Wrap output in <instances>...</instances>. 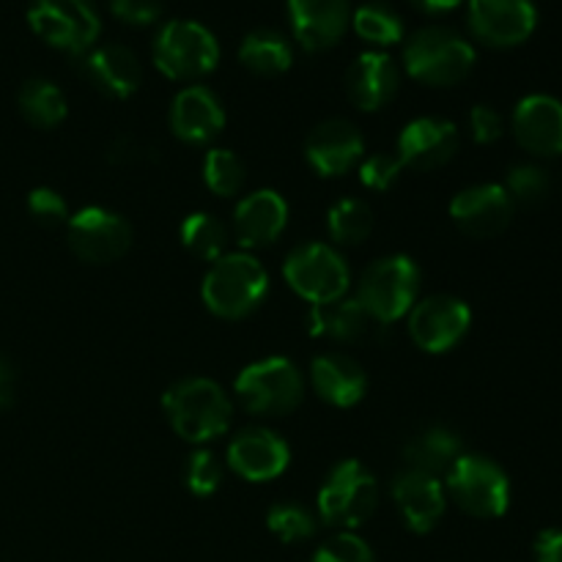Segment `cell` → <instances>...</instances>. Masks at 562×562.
<instances>
[{
	"label": "cell",
	"instance_id": "obj_42",
	"mask_svg": "<svg viewBox=\"0 0 562 562\" xmlns=\"http://www.w3.org/2000/svg\"><path fill=\"white\" fill-rule=\"evenodd\" d=\"M151 157H154V148L137 140L135 135H121L119 140H113V146H110V151H108V159L113 165L148 162Z\"/></svg>",
	"mask_w": 562,
	"mask_h": 562
},
{
	"label": "cell",
	"instance_id": "obj_41",
	"mask_svg": "<svg viewBox=\"0 0 562 562\" xmlns=\"http://www.w3.org/2000/svg\"><path fill=\"white\" fill-rule=\"evenodd\" d=\"M470 132L477 143L488 146V143L503 137V115L488 104H475L470 110Z\"/></svg>",
	"mask_w": 562,
	"mask_h": 562
},
{
	"label": "cell",
	"instance_id": "obj_14",
	"mask_svg": "<svg viewBox=\"0 0 562 562\" xmlns=\"http://www.w3.org/2000/svg\"><path fill=\"white\" fill-rule=\"evenodd\" d=\"M362 154H366V143H362L360 130L344 119L322 121L305 143L307 165L324 179H338L349 173L355 165L362 162Z\"/></svg>",
	"mask_w": 562,
	"mask_h": 562
},
{
	"label": "cell",
	"instance_id": "obj_18",
	"mask_svg": "<svg viewBox=\"0 0 562 562\" xmlns=\"http://www.w3.org/2000/svg\"><path fill=\"white\" fill-rule=\"evenodd\" d=\"M393 499L401 519L412 532H431L448 508V492L437 475L404 470L393 481Z\"/></svg>",
	"mask_w": 562,
	"mask_h": 562
},
{
	"label": "cell",
	"instance_id": "obj_44",
	"mask_svg": "<svg viewBox=\"0 0 562 562\" xmlns=\"http://www.w3.org/2000/svg\"><path fill=\"white\" fill-rule=\"evenodd\" d=\"M14 384H16V373L14 366L5 355H0V412L9 409L14 404Z\"/></svg>",
	"mask_w": 562,
	"mask_h": 562
},
{
	"label": "cell",
	"instance_id": "obj_19",
	"mask_svg": "<svg viewBox=\"0 0 562 562\" xmlns=\"http://www.w3.org/2000/svg\"><path fill=\"white\" fill-rule=\"evenodd\" d=\"M294 38L311 53L329 49L344 38L351 22L349 0H289Z\"/></svg>",
	"mask_w": 562,
	"mask_h": 562
},
{
	"label": "cell",
	"instance_id": "obj_45",
	"mask_svg": "<svg viewBox=\"0 0 562 562\" xmlns=\"http://www.w3.org/2000/svg\"><path fill=\"white\" fill-rule=\"evenodd\" d=\"M412 3H415L417 9L428 11V14H445V11L456 9V5H461L464 0H412Z\"/></svg>",
	"mask_w": 562,
	"mask_h": 562
},
{
	"label": "cell",
	"instance_id": "obj_9",
	"mask_svg": "<svg viewBox=\"0 0 562 562\" xmlns=\"http://www.w3.org/2000/svg\"><path fill=\"white\" fill-rule=\"evenodd\" d=\"M27 22L49 47L82 55L97 44L102 20L93 0H31Z\"/></svg>",
	"mask_w": 562,
	"mask_h": 562
},
{
	"label": "cell",
	"instance_id": "obj_22",
	"mask_svg": "<svg viewBox=\"0 0 562 562\" xmlns=\"http://www.w3.org/2000/svg\"><path fill=\"white\" fill-rule=\"evenodd\" d=\"M307 329L313 338L338 340V344H368V340L379 338L384 324H379L357 296H340V300L324 302V305H313L307 313Z\"/></svg>",
	"mask_w": 562,
	"mask_h": 562
},
{
	"label": "cell",
	"instance_id": "obj_37",
	"mask_svg": "<svg viewBox=\"0 0 562 562\" xmlns=\"http://www.w3.org/2000/svg\"><path fill=\"white\" fill-rule=\"evenodd\" d=\"M313 562H376L371 547L355 532H338L313 554Z\"/></svg>",
	"mask_w": 562,
	"mask_h": 562
},
{
	"label": "cell",
	"instance_id": "obj_7",
	"mask_svg": "<svg viewBox=\"0 0 562 562\" xmlns=\"http://www.w3.org/2000/svg\"><path fill=\"white\" fill-rule=\"evenodd\" d=\"M420 269L409 256H387L366 269L357 300L379 324H393L417 305Z\"/></svg>",
	"mask_w": 562,
	"mask_h": 562
},
{
	"label": "cell",
	"instance_id": "obj_23",
	"mask_svg": "<svg viewBox=\"0 0 562 562\" xmlns=\"http://www.w3.org/2000/svg\"><path fill=\"white\" fill-rule=\"evenodd\" d=\"M514 135L530 154L560 157L562 154V102L547 93H532L514 113Z\"/></svg>",
	"mask_w": 562,
	"mask_h": 562
},
{
	"label": "cell",
	"instance_id": "obj_27",
	"mask_svg": "<svg viewBox=\"0 0 562 562\" xmlns=\"http://www.w3.org/2000/svg\"><path fill=\"white\" fill-rule=\"evenodd\" d=\"M461 453H464V448H461L459 434L445 426H431L423 428L420 434H415L406 442L404 461L406 470H417L439 477L461 459Z\"/></svg>",
	"mask_w": 562,
	"mask_h": 562
},
{
	"label": "cell",
	"instance_id": "obj_13",
	"mask_svg": "<svg viewBox=\"0 0 562 562\" xmlns=\"http://www.w3.org/2000/svg\"><path fill=\"white\" fill-rule=\"evenodd\" d=\"M470 31L488 47H516L538 25L532 0H467Z\"/></svg>",
	"mask_w": 562,
	"mask_h": 562
},
{
	"label": "cell",
	"instance_id": "obj_3",
	"mask_svg": "<svg viewBox=\"0 0 562 562\" xmlns=\"http://www.w3.org/2000/svg\"><path fill=\"white\" fill-rule=\"evenodd\" d=\"M404 66L417 82L437 88L456 86L475 66V47L450 27L428 25L412 33L404 44Z\"/></svg>",
	"mask_w": 562,
	"mask_h": 562
},
{
	"label": "cell",
	"instance_id": "obj_4",
	"mask_svg": "<svg viewBox=\"0 0 562 562\" xmlns=\"http://www.w3.org/2000/svg\"><path fill=\"white\" fill-rule=\"evenodd\" d=\"M151 58L170 80L192 82L217 69L220 42L203 22L170 20L154 36Z\"/></svg>",
	"mask_w": 562,
	"mask_h": 562
},
{
	"label": "cell",
	"instance_id": "obj_31",
	"mask_svg": "<svg viewBox=\"0 0 562 562\" xmlns=\"http://www.w3.org/2000/svg\"><path fill=\"white\" fill-rule=\"evenodd\" d=\"M179 236L187 252H192V256L201 258V261L212 263L225 256V245H228V231H225V225L209 212L187 214L184 223H181Z\"/></svg>",
	"mask_w": 562,
	"mask_h": 562
},
{
	"label": "cell",
	"instance_id": "obj_11",
	"mask_svg": "<svg viewBox=\"0 0 562 562\" xmlns=\"http://www.w3.org/2000/svg\"><path fill=\"white\" fill-rule=\"evenodd\" d=\"M66 241L80 261L113 263L130 250L132 225L113 209L86 206L66 223Z\"/></svg>",
	"mask_w": 562,
	"mask_h": 562
},
{
	"label": "cell",
	"instance_id": "obj_2",
	"mask_svg": "<svg viewBox=\"0 0 562 562\" xmlns=\"http://www.w3.org/2000/svg\"><path fill=\"white\" fill-rule=\"evenodd\" d=\"M269 291V274L250 252H225L212 263L201 285L203 305L220 318H245Z\"/></svg>",
	"mask_w": 562,
	"mask_h": 562
},
{
	"label": "cell",
	"instance_id": "obj_29",
	"mask_svg": "<svg viewBox=\"0 0 562 562\" xmlns=\"http://www.w3.org/2000/svg\"><path fill=\"white\" fill-rule=\"evenodd\" d=\"M16 104H20V113L25 115L27 124L38 126V130H53L66 119L64 91L44 77H31V80L22 82Z\"/></svg>",
	"mask_w": 562,
	"mask_h": 562
},
{
	"label": "cell",
	"instance_id": "obj_10",
	"mask_svg": "<svg viewBox=\"0 0 562 562\" xmlns=\"http://www.w3.org/2000/svg\"><path fill=\"white\" fill-rule=\"evenodd\" d=\"M283 274L291 291L311 302V305L340 300V296H346L351 283L344 256L335 247L322 245V241H307V245L291 250L289 258H285Z\"/></svg>",
	"mask_w": 562,
	"mask_h": 562
},
{
	"label": "cell",
	"instance_id": "obj_28",
	"mask_svg": "<svg viewBox=\"0 0 562 562\" xmlns=\"http://www.w3.org/2000/svg\"><path fill=\"white\" fill-rule=\"evenodd\" d=\"M239 60L245 69L261 77H278L291 69L294 64V49L283 33L272 27H256L247 33L239 44Z\"/></svg>",
	"mask_w": 562,
	"mask_h": 562
},
{
	"label": "cell",
	"instance_id": "obj_15",
	"mask_svg": "<svg viewBox=\"0 0 562 562\" xmlns=\"http://www.w3.org/2000/svg\"><path fill=\"white\" fill-rule=\"evenodd\" d=\"M228 464L245 481L267 483L289 470L291 448L269 428H245L228 445Z\"/></svg>",
	"mask_w": 562,
	"mask_h": 562
},
{
	"label": "cell",
	"instance_id": "obj_17",
	"mask_svg": "<svg viewBox=\"0 0 562 562\" xmlns=\"http://www.w3.org/2000/svg\"><path fill=\"white\" fill-rule=\"evenodd\" d=\"M450 217L475 239H488V236L503 234L514 217V201L499 184H475L461 190L450 201Z\"/></svg>",
	"mask_w": 562,
	"mask_h": 562
},
{
	"label": "cell",
	"instance_id": "obj_36",
	"mask_svg": "<svg viewBox=\"0 0 562 562\" xmlns=\"http://www.w3.org/2000/svg\"><path fill=\"white\" fill-rule=\"evenodd\" d=\"M549 184L552 181H549V173L543 168H538V165H516V168H510L505 192L514 203L532 206V203H541L549 195Z\"/></svg>",
	"mask_w": 562,
	"mask_h": 562
},
{
	"label": "cell",
	"instance_id": "obj_1",
	"mask_svg": "<svg viewBox=\"0 0 562 562\" xmlns=\"http://www.w3.org/2000/svg\"><path fill=\"white\" fill-rule=\"evenodd\" d=\"M162 409L170 428L187 442H212L231 428L234 404L217 382L190 376L165 390Z\"/></svg>",
	"mask_w": 562,
	"mask_h": 562
},
{
	"label": "cell",
	"instance_id": "obj_39",
	"mask_svg": "<svg viewBox=\"0 0 562 562\" xmlns=\"http://www.w3.org/2000/svg\"><path fill=\"white\" fill-rule=\"evenodd\" d=\"M27 214L36 220L44 228H60V225L69 223V206H66L64 198L58 195L49 187H38L27 195Z\"/></svg>",
	"mask_w": 562,
	"mask_h": 562
},
{
	"label": "cell",
	"instance_id": "obj_26",
	"mask_svg": "<svg viewBox=\"0 0 562 562\" xmlns=\"http://www.w3.org/2000/svg\"><path fill=\"white\" fill-rule=\"evenodd\" d=\"M311 382L318 398L338 409L360 404L368 390V376L360 362L340 351H327L318 355L311 366Z\"/></svg>",
	"mask_w": 562,
	"mask_h": 562
},
{
	"label": "cell",
	"instance_id": "obj_40",
	"mask_svg": "<svg viewBox=\"0 0 562 562\" xmlns=\"http://www.w3.org/2000/svg\"><path fill=\"white\" fill-rule=\"evenodd\" d=\"M165 0H110V11L126 25H151L162 16Z\"/></svg>",
	"mask_w": 562,
	"mask_h": 562
},
{
	"label": "cell",
	"instance_id": "obj_30",
	"mask_svg": "<svg viewBox=\"0 0 562 562\" xmlns=\"http://www.w3.org/2000/svg\"><path fill=\"white\" fill-rule=\"evenodd\" d=\"M351 25H355L357 36L366 38L368 44H376V47L398 44L406 33L404 16H401L390 3H382V0L362 3L360 9L351 14Z\"/></svg>",
	"mask_w": 562,
	"mask_h": 562
},
{
	"label": "cell",
	"instance_id": "obj_43",
	"mask_svg": "<svg viewBox=\"0 0 562 562\" xmlns=\"http://www.w3.org/2000/svg\"><path fill=\"white\" fill-rule=\"evenodd\" d=\"M532 554H536V562H562V530H558V527L543 530L536 538Z\"/></svg>",
	"mask_w": 562,
	"mask_h": 562
},
{
	"label": "cell",
	"instance_id": "obj_5",
	"mask_svg": "<svg viewBox=\"0 0 562 562\" xmlns=\"http://www.w3.org/2000/svg\"><path fill=\"white\" fill-rule=\"evenodd\" d=\"M379 508V483L373 472L357 459H346L333 467L318 492V514L324 525L351 532L366 525Z\"/></svg>",
	"mask_w": 562,
	"mask_h": 562
},
{
	"label": "cell",
	"instance_id": "obj_34",
	"mask_svg": "<svg viewBox=\"0 0 562 562\" xmlns=\"http://www.w3.org/2000/svg\"><path fill=\"white\" fill-rule=\"evenodd\" d=\"M267 525L283 543H302L311 541L318 530V521L305 505L296 503H278L269 508Z\"/></svg>",
	"mask_w": 562,
	"mask_h": 562
},
{
	"label": "cell",
	"instance_id": "obj_35",
	"mask_svg": "<svg viewBox=\"0 0 562 562\" xmlns=\"http://www.w3.org/2000/svg\"><path fill=\"white\" fill-rule=\"evenodd\" d=\"M184 483L195 497H209V494L217 492L220 483H223V464H220L217 456L206 448L190 453L184 464Z\"/></svg>",
	"mask_w": 562,
	"mask_h": 562
},
{
	"label": "cell",
	"instance_id": "obj_24",
	"mask_svg": "<svg viewBox=\"0 0 562 562\" xmlns=\"http://www.w3.org/2000/svg\"><path fill=\"white\" fill-rule=\"evenodd\" d=\"M398 66L382 49L357 55L355 64L346 71V93H349L351 104L366 113L382 110L384 104L393 102V97L398 93Z\"/></svg>",
	"mask_w": 562,
	"mask_h": 562
},
{
	"label": "cell",
	"instance_id": "obj_38",
	"mask_svg": "<svg viewBox=\"0 0 562 562\" xmlns=\"http://www.w3.org/2000/svg\"><path fill=\"white\" fill-rule=\"evenodd\" d=\"M401 173H404V162L398 159V154H371L360 162V181L368 190H390L401 179Z\"/></svg>",
	"mask_w": 562,
	"mask_h": 562
},
{
	"label": "cell",
	"instance_id": "obj_33",
	"mask_svg": "<svg viewBox=\"0 0 562 562\" xmlns=\"http://www.w3.org/2000/svg\"><path fill=\"white\" fill-rule=\"evenodd\" d=\"M247 179L245 162L228 148H212L203 159V181L220 198H231L241 190Z\"/></svg>",
	"mask_w": 562,
	"mask_h": 562
},
{
	"label": "cell",
	"instance_id": "obj_6",
	"mask_svg": "<svg viewBox=\"0 0 562 562\" xmlns=\"http://www.w3.org/2000/svg\"><path fill=\"white\" fill-rule=\"evenodd\" d=\"M236 398L247 412L261 417L291 415L302 404L305 382L289 357H267L250 362L234 384Z\"/></svg>",
	"mask_w": 562,
	"mask_h": 562
},
{
	"label": "cell",
	"instance_id": "obj_8",
	"mask_svg": "<svg viewBox=\"0 0 562 562\" xmlns=\"http://www.w3.org/2000/svg\"><path fill=\"white\" fill-rule=\"evenodd\" d=\"M445 492L475 519H499L510 505L508 475L486 456L461 453V459L448 470Z\"/></svg>",
	"mask_w": 562,
	"mask_h": 562
},
{
	"label": "cell",
	"instance_id": "obj_21",
	"mask_svg": "<svg viewBox=\"0 0 562 562\" xmlns=\"http://www.w3.org/2000/svg\"><path fill=\"white\" fill-rule=\"evenodd\" d=\"M225 126V110L217 93L206 86H187L170 104V130L179 140L203 146Z\"/></svg>",
	"mask_w": 562,
	"mask_h": 562
},
{
	"label": "cell",
	"instance_id": "obj_25",
	"mask_svg": "<svg viewBox=\"0 0 562 562\" xmlns=\"http://www.w3.org/2000/svg\"><path fill=\"white\" fill-rule=\"evenodd\" d=\"M285 223H289V203L274 190L252 192L234 209V234L245 250L272 245L285 231Z\"/></svg>",
	"mask_w": 562,
	"mask_h": 562
},
{
	"label": "cell",
	"instance_id": "obj_12",
	"mask_svg": "<svg viewBox=\"0 0 562 562\" xmlns=\"http://www.w3.org/2000/svg\"><path fill=\"white\" fill-rule=\"evenodd\" d=\"M472 313L464 300L437 294L417 302L409 311V335L428 355H445L456 349L470 333Z\"/></svg>",
	"mask_w": 562,
	"mask_h": 562
},
{
	"label": "cell",
	"instance_id": "obj_32",
	"mask_svg": "<svg viewBox=\"0 0 562 562\" xmlns=\"http://www.w3.org/2000/svg\"><path fill=\"white\" fill-rule=\"evenodd\" d=\"M327 228L338 245H360L373 231V212L360 198H344L327 214Z\"/></svg>",
	"mask_w": 562,
	"mask_h": 562
},
{
	"label": "cell",
	"instance_id": "obj_16",
	"mask_svg": "<svg viewBox=\"0 0 562 562\" xmlns=\"http://www.w3.org/2000/svg\"><path fill=\"white\" fill-rule=\"evenodd\" d=\"M398 159L404 168L434 170L448 165L459 151V130L448 119L423 115L409 121L398 135Z\"/></svg>",
	"mask_w": 562,
	"mask_h": 562
},
{
	"label": "cell",
	"instance_id": "obj_20",
	"mask_svg": "<svg viewBox=\"0 0 562 562\" xmlns=\"http://www.w3.org/2000/svg\"><path fill=\"white\" fill-rule=\"evenodd\" d=\"M82 77L110 99H130L143 82V66L124 44H93L82 53Z\"/></svg>",
	"mask_w": 562,
	"mask_h": 562
}]
</instances>
